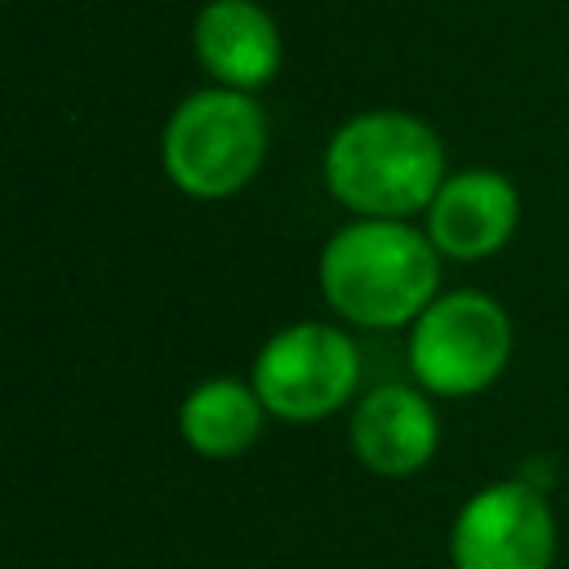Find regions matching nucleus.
Instances as JSON below:
<instances>
[{
  "instance_id": "2",
  "label": "nucleus",
  "mask_w": 569,
  "mask_h": 569,
  "mask_svg": "<svg viewBox=\"0 0 569 569\" xmlns=\"http://www.w3.org/2000/svg\"><path fill=\"white\" fill-rule=\"evenodd\" d=\"M329 191L365 218H409L431 209L445 187L440 138L405 111H365L347 120L325 151Z\"/></svg>"
},
{
  "instance_id": "10",
  "label": "nucleus",
  "mask_w": 569,
  "mask_h": 569,
  "mask_svg": "<svg viewBox=\"0 0 569 569\" xmlns=\"http://www.w3.org/2000/svg\"><path fill=\"white\" fill-rule=\"evenodd\" d=\"M262 400L253 382L240 378H204L178 405V431L200 458H236L262 431Z\"/></svg>"
},
{
  "instance_id": "3",
  "label": "nucleus",
  "mask_w": 569,
  "mask_h": 569,
  "mask_svg": "<svg viewBox=\"0 0 569 569\" xmlns=\"http://www.w3.org/2000/svg\"><path fill=\"white\" fill-rule=\"evenodd\" d=\"M164 173L196 200H222L249 187L267 156V116L244 89H200L164 124Z\"/></svg>"
},
{
  "instance_id": "8",
  "label": "nucleus",
  "mask_w": 569,
  "mask_h": 569,
  "mask_svg": "<svg viewBox=\"0 0 569 569\" xmlns=\"http://www.w3.org/2000/svg\"><path fill=\"white\" fill-rule=\"evenodd\" d=\"M440 422L422 391L413 387H373L360 396L351 413V449L356 458L387 480L413 476L436 458Z\"/></svg>"
},
{
  "instance_id": "9",
  "label": "nucleus",
  "mask_w": 569,
  "mask_h": 569,
  "mask_svg": "<svg viewBox=\"0 0 569 569\" xmlns=\"http://www.w3.org/2000/svg\"><path fill=\"white\" fill-rule=\"evenodd\" d=\"M196 53L227 89H258L280 71V31L253 0H209L196 18Z\"/></svg>"
},
{
  "instance_id": "6",
  "label": "nucleus",
  "mask_w": 569,
  "mask_h": 569,
  "mask_svg": "<svg viewBox=\"0 0 569 569\" xmlns=\"http://www.w3.org/2000/svg\"><path fill=\"white\" fill-rule=\"evenodd\" d=\"M453 569H551L556 520L538 485L493 480L476 489L449 533Z\"/></svg>"
},
{
  "instance_id": "7",
  "label": "nucleus",
  "mask_w": 569,
  "mask_h": 569,
  "mask_svg": "<svg viewBox=\"0 0 569 569\" xmlns=\"http://www.w3.org/2000/svg\"><path fill=\"white\" fill-rule=\"evenodd\" d=\"M520 222L516 187L493 169H462L445 178L427 209V236L445 258L480 262L498 253Z\"/></svg>"
},
{
  "instance_id": "1",
  "label": "nucleus",
  "mask_w": 569,
  "mask_h": 569,
  "mask_svg": "<svg viewBox=\"0 0 569 569\" xmlns=\"http://www.w3.org/2000/svg\"><path fill=\"white\" fill-rule=\"evenodd\" d=\"M440 284V249L400 218H360L320 253L325 302L365 329L413 325Z\"/></svg>"
},
{
  "instance_id": "5",
  "label": "nucleus",
  "mask_w": 569,
  "mask_h": 569,
  "mask_svg": "<svg viewBox=\"0 0 569 569\" xmlns=\"http://www.w3.org/2000/svg\"><path fill=\"white\" fill-rule=\"evenodd\" d=\"M360 382L356 342L320 320L289 325L267 338L253 360V391L267 413L284 422H316L342 409Z\"/></svg>"
},
{
  "instance_id": "4",
  "label": "nucleus",
  "mask_w": 569,
  "mask_h": 569,
  "mask_svg": "<svg viewBox=\"0 0 569 569\" xmlns=\"http://www.w3.org/2000/svg\"><path fill=\"white\" fill-rule=\"evenodd\" d=\"M511 360V320L507 311L476 289L436 298L409 333V369L431 396H476Z\"/></svg>"
}]
</instances>
